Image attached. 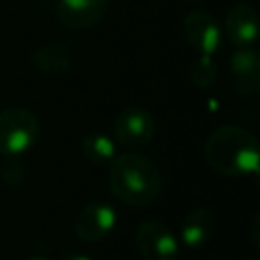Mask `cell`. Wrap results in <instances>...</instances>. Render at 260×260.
<instances>
[{
    "label": "cell",
    "mask_w": 260,
    "mask_h": 260,
    "mask_svg": "<svg viewBox=\"0 0 260 260\" xmlns=\"http://www.w3.org/2000/svg\"><path fill=\"white\" fill-rule=\"evenodd\" d=\"M136 248L146 260H177L179 240L158 219H146L136 230Z\"/></svg>",
    "instance_id": "obj_5"
},
{
    "label": "cell",
    "mask_w": 260,
    "mask_h": 260,
    "mask_svg": "<svg viewBox=\"0 0 260 260\" xmlns=\"http://www.w3.org/2000/svg\"><path fill=\"white\" fill-rule=\"evenodd\" d=\"M81 152L91 165H110L116 156V140L102 130H91L81 140Z\"/></svg>",
    "instance_id": "obj_13"
},
{
    "label": "cell",
    "mask_w": 260,
    "mask_h": 260,
    "mask_svg": "<svg viewBox=\"0 0 260 260\" xmlns=\"http://www.w3.org/2000/svg\"><path fill=\"white\" fill-rule=\"evenodd\" d=\"M258 146L260 144L254 132L236 124H225L207 136L203 154L215 173L223 177H246L258 173Z\"/></svg>",
    "instance_id": "obj_1"
},
{
    "label": "cell",
    "mask_w": 260,
    "mask_h": 260,
    "mask_svg": "<svg viewBox=\"0 0 260 260\" xmlns=\"http://www.w3.org/2000/svg\"><path fill=\"white\" fill-rule=\"evenodd\" d=\"M246 260H258V258H246Z\"/></svg>",
    "instance_id": "obj_18"
},
{
    "label": "cell",
    "mask_w": 260,
    "mask_h": 260,
    "mask_svg": "<svg viewBox=\"0 0 260 260\" xmlns=\"http://www.w3.org/2000/svg\"><path fill=\"white\" fill-rule=\"evenodd\" d=\"M225 35L236 49H248L256 45L258 37V12L248 2L234 4L223 20Z\"/></svg>",
    "instance_id": "obj_9"
},
{
    "label": "cell",
    "mask_w": 260,
    "mask_h": 260,
    "mask_svg": "<svg viewBox=\"0 0 260 260\" xmlns=\"http://www.w3.org/2000/svg\"><path fill=\"white\" fill-rule=\"evenodd\" d=\"M181 242L187 248H201L213 234V213L205 207H193L181 221Z\"/></svg>",
    "instance_id": "obj_11"
},
{
    "label": "cell",
    "mask_w": 260,
    "mask_h": 260,
    "mask_svg": "<svg viewBox=\"0 0 260 260\" xmlns=\"http://www.w3.org/2000/svg\"><path fill=\"white\" fill-rule=\"evenodd\" d=\"M187 2H193V0H187Z\"/></svg>",
    "instance_id": "obj_19"
},
{
    "label": "cell",
    "mask_w": 260,
    "mask_h": 260,
    "mask_svg": "<svg viewBox=\"0 0 260 260\" xmlns=\"http://www.w3.org/2000/svg\"><path fill=\"white\" fill-rule=\"evenodd\" d=\"M185 41L199 55H213L221 45V28L211 12L203 8L191 10L181 22Z\"/></svg>",
    "instance_id": "obj_7"
},
{
    "label": "cell",
    "mask_w": 260,
    "mask_h": 260,
    "mask_svg": "<svg viewBox=\"0 0 260 260\" xmlns=\"http://www.w3.org/2000/svg\"><path fill=\"white\" fill-rule=\"evenodd\" d=\"M110 0H59L57 20L69 30L93 28L106 16Z\"/></svg>",
    "instance_id": "obj_8"
},
{
    "label": "cell",
    "mask_w": 260,
    "mask_h": 260,
    "mask_svg": "<svg viewBox=\"0 0 260 260\" xmlns=\"http://www.w3.org/2000/svg\"><path fill=\"white\" fill-rule=\"evenodd\" d=\"M189 75H191V81L205 89V87H211L217 79V63L213 61L211 55H199V59L193 61L191 69H189Z\"/></svg>",
    "instance_id": "obj_14"
},
{
    "label": "cell",
    "mask_w": 260,
    "mask_h": 260,
    "mask_svg": "<svg viewBox=\"0 0 260 260\" xmlns=\"http://www.w3.org/2000/svg\"><path fill=\"white\" fill-rule=\"evenodd\" d=\"M154 136L152 114L140 106H128L114 118V140L126 150H140Z\"/></svg>",
    "instance_id": "obj_4"
},
{
    "label": "cell",
    "mask_w": 260,
    "mask_h": 260,
    "mask_svg": "<svg viewBox=\"0 0 260 260\" xmlns=\"http://www.w3.org/2000/svg\"><path fill=\"white\" fill-rule=\"evenodd\" d=\"M110 189L122 203L142 207L160 195L162 177L148 156L128 150L116 154L110 162Z\"/></svg>",
    "instance_id": "obj_2"
},
{
    "label": "cell",
    "mask_w": 260,
    "mask_h": 260,
    "mask_svg": "<svg viewBox=\"0 0 260 260\" xmlns=\"http://www.w3.org/2000/svg\"><path fill=\"white\" fill-rule=\"evenodd\" d=\"M26 260H51V258L45 256V254H35V256H30V258H26Z\"/></svg>",
    "instance_id": "obj_17"
},
{
    "label": "cell",
    "mask_w": 260,
    "mask_h": 260,
    "mask_svg": "<svg viewBox=\"0 0 260 260\" xmlns=\"http://www.w3.org/2000/svg\"><path fill=\"white\" fill-rule=\"evenodd\" d=\"M0 177H2V181H4L6 185L16 187V185H20V183L24 181V177H26V167H24V162H22L18 156H6L4 165L0 167Z\"/></svg>",
    "instance_id": "obj_15"
},
{
    "label": "cell",
    "mask_w": 260,
    "mask_h": 260,
    "mask_svg": "<svg viewBox=\"0 0 260 260\" xmlns=\"http://www.w3.org/2000/svg\"><path fill=\"white\" fill-rule=\"evenodd\" d=\"M30 63L37 71L59 75L65 73L71 65V51L67 43H49L41 45L30 53Z\"/></svg>",
    "instance_id": "obj_12"
},
{
    "label": "cell",
    "mask_w": 260,
    "mask_h": 260,
    "mask_svg": "<svg viewBox=\"0 0 260 260\" xmlns=\"http://www.w3.org/2000/svg\"><path fill=\"white\" fill-rule=\"evenodd\" d=\"M39 136V120L28 108L12 106L0 112V154L20 156Z\"/></svg>",
    "instance_id": "obj_3"
},
{
    "label": "cell",
    "mask_w": 260,
    "mask_h": 260,
    "mask_svg": "<svg viewBox=\"0 0 260 260\" xmlns=\"http://www.w3.org/2000/svg\"><path fill=\"white\" fill-rule=\"evenodd\" d=\"M118 221L116 209L106 201H91L87 203L73 219V232L81 242L93 244L108 238Z\"/></svg>",
    "instance_id": "obj_6"
},
{
    "label": "cell",
    "mask_w": 260,
    "mask_h": 260,
    "mask_svg": "<svg viewBox=\"0 0 260 260\" xmlns=\"http://www.w3.org/2000/svg\"><path fill=\"white\" fill-rule=\"evenodd\" d=\"M61 260H93V258H89L87 254H81V252H67Z\"/></svg>",
    "instance_id": "obj_16"
},
{
    "label": "cell",
    "mask_w": 260,
    "mask_h": 260,
    "mask_svg": "<svg viewBox=\"0 0 260 260\" xmlns=\"http://www.w3.org/2000/svg\"><path fill=\"white\" fill-rule=\"evenodd\" d=\"M234 89L240 95H254L260 89V57L254 47L236 49L230 57Z\"/></svg>",
    "instance_id": "obj_10"
}]
</instances>
